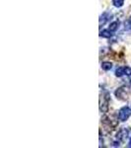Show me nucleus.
I'll return each instance as SVG.
<instances>
[{"label": "nucleus", "instance_id": "1", "mask_svg": "<svg viewBox=\"0 0 131 148\" xmlns=\"http://www.w3.org/2000/svg\"><path fill=\"white\" fill-rule=\"evenodd\" d=\"M108 103H109V97L108 94L106 93V94H103V96L101 95V98H100V110L103 113H106L108 111Z\"/></svg>", "mask_w": 131, "mask_h": 148}, {"label": "nucleus", "instance_id": "2", "mask_svg": "<svg viewBox=\"0 0 131 148\" xmlns=\"http://www.w3.org/2000/svg\"><path fill=\"white\" fill-rule=\"evenodd\" d=\"M131 116V109L128 107H124V108L120 109L119 113H118V119L121 121H126Z\"/></svg>", "mask_w": 131, "mask_h": 148}, {"label": "nucleus", "instance_id": "3", "mask_svg": "<svg viewBox=\"0 0 131 148\" xmlns=\"http://www.w3.org/2000/svg\"><path fill=\"white\" fill-rule=\"evenodd\" d=\"M127 88L125 87H121L119 89H117L115 91V96L117 99L119 100H127L128 98V93H127Z\"/></svg>", "mask_w": 131, "mask_h": 148}, {"label": "nucleus", "instance_id": "4", "mask_svg": "<svg viewBox=\"0 0 131 148\" xmlns=\"http://www.w3.org/2000/svg\"><path fill=\"white\" fill-rule=\"evenodd\" d=\"M113 17V15H111V13H108V12H106V13H104L103 15L101 16V18H100V26L102 25H104L108 21H109Z\"/></svg>", "mask_w": 131, "mask_h": 148}, {"label": "nucleus", "instance_id": "5", "mask_svg": "<svg viewBox=\"0 0 131 148\" xmlns=\"http://www.w3.org/2000/svg\"><path fill=\"white\" fill-rule=\"evenodd\" d=\"M127 136H128V130H126V128H122V130H120L119 131H118L117 138L119 140H121V141H124V140H126Z\"/></svg>", "mask_w": 131, "mask_h": 148}, {"label": "nucleus", "instance_id": "6", "mask_svg": "<svg viewBox=\"0 0 131 148\" xmlns=\"http://www.w3.org/2000/svg\"><path fill=\"white\" fill-rule=\"evenodd\" d=\"M111 36H113V34H111V31L109 30H103L100 32V37L102 38H111Z\"/></svg>", "mask_w": 131, "mask_h": 148}, {"label": "nucleus", "instance_id": "7", "mask_svg": "<svg viewBox=\"0 0 131 148\" xmlns=\"http://www.w3.org/2000/svg\"><path fill=\"white\" fill-rule=\"evenodd\" d=\"M125 67H118L117 69L115 70V75L117 77H121V76L125 75Z\"/></svg>", "mask_w": 131, "mask_h": 148}, {"label": "nucleus", "instance_id": "8", "mask_svg": "<svg viewBox=\"0 0 131 148\" xmlns=\"http://www.w3.org/2000/svg\"><path fill=\"white\" fill-rule=\"evenodd\" d=\"M111 67H113V64H111V62H103L102 63V68L104 69V70L108 71V70H111Z\"/></svg>", "mask_w": 131, "mask_h": 148}, {"label": "nucleus", "instance_id": "9", "mask_svg": "<svg viewBox=\"0 0 131 148\" xmlns=\"http://www.w3.org/2000/svg\"><path fill=\"white\" fill-rule=\"evenodd\" d=\"M118 28V23L117 22H113L111 23V25L108 26V30L111 31V32H114V31H116Z\"/></svg>", "mask_w": 131, "mask_h": 148}, {"label": "nucleus", "instance_id": "10", "mask_svg": "<svg viewBox=\"0 0 131 148\" xmlns=\"http://www.w3.org/2000/svg\"><path fill=\"white\" fill-rule=\"evenodd\" d=\"M113 5L115 7H117V8H119L123 5V3H124V0H113Z\"/></svg>", "mask_w": 131, "mask_h": 148}, {"label": "nucleus", "instance_id": "11", "mask_svg": "<svg viewBox=\"0 0 131 148\" xmlns=\"http://www.w3.org/2000/svg\"><path fill=\"white\" fill-rule=\"evenodd\" d=\"M125 29L126 30H131V17L125 22Z\"/></svg>", "mask_w": 131, "mask_h": 148}, {"label": "nucleus", "instance_id": "12", "mask_svg": "<svg viewBox=\"0 0 131 148\" xmlns=\"http://www.w3.org/2000/svg\"><path fill=\"white\" fill-rule=\"evenodd\" d=\"M125 75L127 76H131V68L130 67H125Z\"/></svg>", "mask_w": 131, "mask_h": 148}, {"label": "nucleus", "instance_id": "13", "mask_svg": "<svg viewBox=\"0 0 131 148\" xmlns=\"http://www.w3.org/2000/svg\"><path fill=\"white\" fill-rule=\"evenodd\" d=\"M129 147H131V139H130V141H129Z\"/></svg>", "mask_w": 131, "mask_h": 148}, {"label": "nucleus", "instance_id": "14", "mask_svg": "<svg viewBox=\"0 0 131 148\" xmlns=\"http://www.w3.org/2000/svg\"><path fill=\"white\" fill-rule=\"evenodd\" d=\"M130 84H131V80H130Z\"/></svg>", "mask_w": 131, "mask_h": 148}]
</instances>
